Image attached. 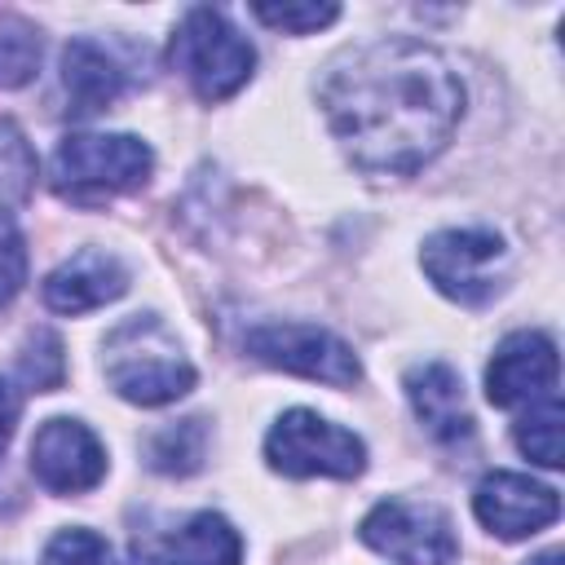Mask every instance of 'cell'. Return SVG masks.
Returning a JSON list of instances; mask_svg holds the SVG:
<instances>
[{
  "label": "cell",
  "mask_w": 565,
  "mask_h": 565,
  "mask_svg": "<svg viewBox=\"0 0 565 565\" xmlns=\"http://www.w3.org/2000/svg\"><path fill=\"white\" fill-rule=\"evenodd\" d=\"M340 150L375 177L419 172L463 115V84L424 40H375L335 57L318 88Z\"/></svg>",
  "instance_id": "6da1fadb"
},
{
  "label": "cell",
  "mask_w": 565,
  "mask_h": 565,
  "mask_svg": "<svg viewBox=\"0 0 565 565\" xmlns=\"http://www.w3.org/2000/svg\"><path fill=\"white\" fill-rule=\"evenodd\" d=\"M106 384L132 406H168L194 388V366L159 313H132L102 340Z\"/></svg>",
  "instance_id": "7a4b0ae2"
},
{
  "label": "cell",
  "mask_w": 565,
  "mask_h": 565,
  "mask_svg": "<svg viewBox=\"0 0 565 565\" xmlns=\"http://www.w3.org/2000/svg\"><path fill=\"white\" fill-rule=\"evenodd\" d=\"M172 66L190 79L203 102H225L252 79L256 49L221 9L199 4L181 18L172 35Z\"/></svg>",
  "instance_id": "3957f363"
},
{
  "label": "cell",
  "mask_w": 565,
  "mask_h": 565,
  "mask_svg": "<svg viewBox=\"0 0 565 565\" xmlns=\"http://www.w3.org/2000/svg\"><path fill=\"white\" fill-rule=\"evenodd\" d=\"M265 459L282 477H358L366 468V446L358 433L322 419L318 411H287L265 437Z\"/></svg>",
  "instance_id": "277c9868"
},
{
  "label": "cell",
  "mask_w": 565,
  "mask_h": 565,
  "mask_svg": "<svg viewBox=\"0 0 565 565\" xmlns=\"http://www.w3.org/2000/svg\"><path fill=\"white\" fill-rule=\"evenodd\" d=\"M154 168V154L132 132H75L53 150V185L62 194H119L137 190Z\"/></svg>",
  "instance_id": "5b68a950"
},
{
  "label": "cell",
  "mask_w": 565,
  "mask_h": 565,
  "mask_svg": "<svg viewBox=\"0 0 565 565\" xmlns=\"http://www.w3.org/2000/svg\"><path fill=\"white\" fill-rule=\"evenodd\" d=\"M419 265L441 296L477 309L508 282V243L494 230H437L424 243Z\"/></svg>",
  "instance_id": "8992f818"
},
{
  "label": "cell",
  "mask_w": 565,
  "mask_h": 565,
  "mask_svg": "<svg viewBox=\"0 0 565 565\" xmlns=\"http://www.w3.org/2000/svg\"><path fill=\"white\" fill-rule=\"evenodd\" d=\"M362 543L397 565H450L459 539L450 516L424 499H384L362 516Z\"/></svg>",
  "instance_id": "52a82bcc"
},
{
  "label": "cell",
  "mask_w": 565,
  "mask_h": 565,
  "mask_svg": "<svg viewBox=\"0 0 565 565\" xmlns=\"http://www.w3.org/2000/svg\"><path fill=\"white\" fill-rule=\"evenodd\" d=\"M243 344L256 362L305 375V380H322L331 388H349L362 380L358 353L340 335H331L313 322H265V327L247 331Z\"/></svg>",
  "instance_id": "ba28073f"
},
{
  "label": "cell",
  "mask_w": 565,
  "mask_h": 565,
  "mask_svg": "<svg viewBox=\"0 0 565 565\" xmlns=\"http://www.w3.org/2000/svg\"><path fill=\"white\" fill-rule=\"evenodd\" d=\"M31 472L53 494H84L106 477V450L79 419H44L31 437Z\"/></svg>",
  "instance_id": "9c48e42d"
},
{
  "label": "cell",
  "mask_w": 565,
  "mask_h": 565,
  "mask_svg": "<svg viewBox=\"0 0 565 565\" xmlns=\"http://www.w3.org/2000/svg\"><path fill=\"white\" fill-rule=\"evenodd\" d=\"M243 539L221 512H194L168 530H141L132 539V565H238Z\"/></svg>",
  "instance_id": "30bf717a"
},
{
  "label": "cell",
  "mask_w": 565,
  "mask_h": 565,
  "mask_svg": "<svg viewBox=\"0 0 565 565\" xmlns=\"http://www.w3.org/2000/svg\"><path fill=\"white\" fill-rule=\"evenodd\" d=\"M472 512L477 521L499 534V539H525L539 534L561 516V499L552 486H539L521 472H490L472 490Z\"/></svg>",
  "instance_id": "8fae6325"
},
{
  "label": "cell",
  "mask_w": 565,
  "mask_h": 565,
  "mask_svg": "<svg viewBox=\"0 0 565 565\" xmlns=\"http://www.w3.org/2000/svg\"><path fill=\"white\" fill-rule=\"evenodd\" d=\"M556 388V344L543 331H512L490 366H486V397L494 406H534Z\"/></svg>",
  "instance_id": "7c38bea8"
},
{
  "label": "cell",
  "mask_w": 565,
  "mask_h": 565,
  "mask_svg": "<svg viewBox=\"0 0 565 565\" xmlns=\"http://www.w3.org/2000/svg\"><path fill=\"white\" fill-rule=\"evenodd\" d=\"M128 291V269L102 247H84L44 278V305L57 313H88Z\"/></svg>",
  "instance_id": "4fadbf2b"
},
{
  "label": "cell",
  "mask_w": 565,
  "mask_h": 565,
  "mask_svg": "<svg viewBox=\"0 0 565 565\" xmlns=\"http://www.w3.org/2000/svg\"><path fill=\"white\" fill-rule=\"evenodd\" d=\"M406 397L415 406V419L428 428V437L455 446L472 437V415L463 406V384L446 362H424L406 371Z\"/></svg>",
  "instance_id": "5bb4252c"
},
{
  "label": "cell",
  "mask_w": 565,
  "mask_h": 565,
  "mask_svg": "<svg viewBox=\"0 0 565 565\" xmlns=\"http://www.w3.org/2000/svg\"><path fill=\"white\" fill-rule=\"evenodd\" d=\"M62 88H66L75 115H97L124 93V71L102 44L71 40L62 53Z\"/></svg>",
  "instance_id": "9a60e30c"
},
{
  "label": "cell",
  "mask_w": 565,
  "mask_h": 565,
  "mask_svg": "<svg viewBox=\"0 0 565 565\" xmlns=\"http://www.w3.org/2000/svg\"><path fill=\"white\" fill-rule=\"evenodd\" d=\"M154 472H194L203 463V419H181L146 441Z\"/></svg>",
  "instance_id": "2e32d148"
},
{
  "label": "cell",
  "mask_w": 565,
  "mask_h": 565,
  "mask_svg": "<svg viewBox=\"0 0 565 565\" xmlns=\"http://www.w3.org/2000/svg\"><path fill=\"white\" fill-rule=\"evenodd\" d=\"M516 446L539 468H561V402H556V393L530 406V415L516 424Z\"/></svg>",
  "instance_id": "e0dca14e"
},
{
  "label": "cell",
  "mask_w": 565,
  "mask_h": 565,
  "mask_svg": "<svg viewBox=\"0 0 565 565\" xmlns=\"http://www.w3.org/2000/svg\"><path fill=\"white\" fill-rule=\"evenodd\" d=\"M35 62H40V35L18 18L0 22V84H9V88L26 84Z\"/></svg>",
  "instance_id": "ac0fdd59"
},
{
  "label": "cell",
  "mask_w": 565,
  "mask_h": 565,
  "mask_svg": "<svg viewBox=\"0 0 565 565\" xmlns=\"http://www.w3.org/2000/svg\"><path fill=\"white\" fill-rule=\"evenodd\" d=\"M40 565H115L110 543L93 530H62L49 539Z\"/></svg>",
  "instance_id": "d6986e66"
},
{
  "label": "cell",
  "mask_w": 565,
  "mask_h": 565,
  "mask_svg": "<svg viewBox=\"0 0 565 565\" xmlns=\"http://www.w3.org/2000/svg\"><path fill=\"white\" fill-rule=\"evenodd\" d=\"M265 26H274V31H287V35H309V31H318V26H327V22H335L340 18V4H256L252 9Z\"/></svg>",
  "instance_id": "ffe728a7"
},
{
  "label": "cell",
  "mask_w": 565,
  "mask_h": 565,
  "mask_svg": "<svg viewBox=\"0 0 565 565\" xmlns=\"http://www.w3.org/2000/svg\"><path fill=\"white\" fill-rule=\"evenodd\" d=\"M62 371H66V362H62L57 335L53 331H35L26 353H22V380L35 384V393H49V388L62 384Z\"/></svg>",
  "instance_id": "44dd1931"
},
{
  "label": "cell",
  "mask_w": 565,
  "mask_h": 565,
  "mask_svg": "<svg viewBox=\"0 0 565 565\" xmlns=\"http://www.w3.org/2000/svg\"><path fill=\"white\" fill-rule=\"evenodd\" d=\"M22 282H26V243L18 221L0 207V309L22 291Z\"/></svg>",
  "instance_id": "7402d4cb"
},
{
  "label": "cell",
  "mask_w": 565,
  "mask_h": 565,
  "mask_svg": "<svg viewBox=\"0 0 565 565\" xmlns=\"http://www.w3.org/2000/svg\"><path fill=\"white\" fill-rule=\"evenodd\" d=\"M13 428H18V397H13V388L0 380V455H4V446H9V437H13Z\"/></svg>",
  "instance_id": "603a6c76"
},
{
  "label": "cell",
  "mask_w": 565,
  "mask_h": 565,
  "mask_svg": "<svg viewBox=\"0 0 565 565\" xmlns=\"http://www.w3.org/2000/svg\"><path fill=\"white\" fill-rule=\"evenodd\" d=\"M525 565H561V552L552 547V552H539V556H530Z\"/></svg>",
  "instance_id": "cb8c5ba5"
}]
</instances>
